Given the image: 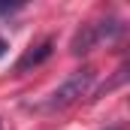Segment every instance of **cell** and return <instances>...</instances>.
I'll use <instances>...</instances> for the list:
<instances>
[{
    "mask_svg": "<svg viewBox=\"0 0 130 130\" xmlns=\"http://www.w3.org/2000/svg\"><path fill=\"white\" fill-rule=\"evenodd\" d=\"M52 52H55V39H42L39 45H30L21 58H18V64H15V73H27L33 67L45 64L48 58H52Z\"/></svg>",
    "mask_w": 130,
    "mask_h": 130,
    "instance_id": "3957f363",
    "label": "cell"
},
{
    "mask_svg": "<svg viewBox=\"0 0 130 130\" xmlns=\"http://www.w3.org/2000/svg\"><path fill=\"white\" fill-rule=\"evenodd\" d=\"M3 52H6V42H3V39H0V58H3Z\"/></svg>",
    "mask_w": 130,
    "mask_h": 130,
    "instance_id": "277c9868",
    "label": "cell"
},
{
    "mask_svg": "<svg viewBox=\"0 0 130 130\" xmlns=\"http://www.w3.org/2000/svg\"><path fill=\"white\" fill-rule=\"evenodd\" d=\"M91 82H94V70H91V67H85V70H76V73H70L64 82H61V85L55 88V94L48 97L45 109H67V106H73L76 100H82L85 94H88Z\"/></svg>",
    "mask_w": 130,
    "mask_h": 130,
    "instance_id": "6da1fadb",
    "label": "cell"
},
{
    "mask_svg": "<svg viewBox=\"0 0 130 130\" xmlns=\"http://www.w3.org/2000/svg\"><path fill=\"white\" fill-rule=\"evenodd\" d=\"M109 130H121V127H118V124H112V127H109Z\"/></svg>",
    "mask_w": 130,
    "mask_h": 130,
    "instance_id": "5b68a950",
    "label": "cell"
},
{
    "mask_svg": "<svg viewBox=\"0 0 130 130\" xmlns=\"http://www.w3.org/2000/svg\"><path fill=\"white\" fill-rule=\"evenodd\" d=\"M121 30V24L118 21H103V24H82V30L73 36V52L76 55H82V52H91L94 45H97L100 39H106V36H112V33Z\"/></svg>",
    "mask_w": 130,
    "mask_h": 130,
    "instance_id": "7a4b0ae2",
    "label": "cell"
},
{
    "mask_svg": "<svg viewBox=\"0 0 130 130\" xmlns=\"http://www.w3.org/2000/svg\"><path fill=\"white\" fill-rule=\"evenodd\" d=\"M0 130H3V121H0Z\"/></svg>",
    "mask_w": 130,
    "mask_h": 130,
    "instance_id": "8992f818",
    "label": "cell"
}]
</instances>
